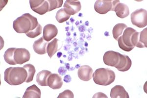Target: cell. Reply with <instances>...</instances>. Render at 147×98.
I'll use <instances>...</instances> for the list:
<instances>
[{"mask_svg":"<svg viewBox=\"0 0 147 98\" xmlns=\"http://www.w3.org/2000/svg\"><path fill=\"white\" fill-rule=\"evenodd\" d=\"M114 11L115 12L117 16L121 19L125 18L129 14V10L128 6L120 2L117 3L114 8Z\"/></svg>","mask_w":147,"mask_h":98,"instance_id":"17","label":"cell"},{"mask_svg":"<svg viewBox=\"0 0 147 98\" xmlns=\"http://www.w3.org/2000/svg\"><path fill=\"white\" fill-rule=\"evenodd\" d=\"M120 53L113 51H109L105 52L103 57V61L105 65L109 66L115 67L120 61Z\"/></svg>","mask_w":147,"mask_h":98,"instance_id":"8","label":"cell"},{"mask_svg":"<svg viewBox=\"0 0 147 98\" xmlns=\"http://www.w3.org/2000/svg\"><path fill=\"white\" fill-rule=\"evenodd\" d=\"M147 28H145L140 32H139L136 46L138 48H143L147 47Z\"/></svg>","mask_w":147,"mask_h":98,"instance_id":"20","label":"cell"},{"mask_svg":"<svg viewBox=\"0 0 147 98\" xmlns=\"http://www.w3.org/2000/svg\"><path fill=\"white\" fill-rule=\"evenodd\" d=\"M48 86L53 89H59L63 85L62 78L57 74H51L47 80Z\"/></svg>","mask_w":147,"mask_h":98,"instance_id":"12","label":"cell"},{"mask_svg":"<svg viewBox=\"0 0 147 98\" xmlns=\"http://www.w3.org/2000/svg\"><path fill=\"white\" fill-rule=\"evenodd\" d=\"M138 32L132 28H125L123 35L118 39L120 48L125 52H130L137 45Z\"/></svg>","mask_w":147,"mask_h":98,"instance_id":"3","label":"cell"},{"mask_svg":"<svg viewBox=\"0 0 147 98\" xmlns=\"http://www.w3.org/2000/svg\"><path fill=\"white\" fill-rule=\"evenodd\" d=\"M93 69L88 65H83L79 68L78 75L80 80L84 82H88L92 78Z\"/></svg>","mask_w":147,"mask_h":98,"instance_id":"13","label":"cell"},{"mask_svg":"<svg viewBox=\"0 0 147 98\" xmlns=\"http://www.w3.org/2000/svg\"><path fill=\"white\" fill-rule=\"evenodd\" d=\"M120 1L117 0H98L94 5V9L97 13L105 14L109 11H114V8Z\"/></svg>","mask_w":147,"mask_h":98,"instance_id":"5","label":"cell"},{"mask_svg":"<svg viewBox=\"0 0 147 98\" xmlns=\"http://www.w3.org/2000/svg\"><path fill=\"white\" fill-rule=\"evenodd\" d=\"M39 24L36 17L27 13L14 21L13 28L17 33L26 34L36 28Z\"/></svg>","mask_w":147,"mask_h":98,"instance_id":"1","label":"cell"},{"mask_svg":"<svg viewBox=\"0 0 147 98\" xmlns=\"http://www.w3.org/2000/svg\"><path fill=\"white\" fill-rule=\"evenodd\" d=\"M74 95L71 90H66L59 94L57 98H74Z\"/></svg>","mask_w":147,"mask_h":98,"instance_id":"28","label":"cell"},{"mask_svg":"<svg viewBox=\"0 0 147 98\" xmlns=\"http://www.w3.org/2000/svg\"><path fill=\"white\" fill-rule=\"evenodd\" d=\"M131 22L134 26L143 28L147 25V10L140 8L133 12L130 15Z\"/></svg>","mask_w":147,"mask_h":98,"instance_id":"6","label":"cell"},{"mask_svg":"<svg viewBox=\"0 0 147 98\" xmlns=\"http://www.w3.org/2000/svg\"><path fill=\"white\" fill-rule=\"evenodd\" d=\"M71 15L67 14L64 10L63 8L60 9L57 12L55 16V18L57 21L59 23H62L63 22L67 21L70 18Z\"/></svg>","mask_w":147,"mask_h":98,"instance_id":"25","label":"cell"},{"mask_svg":"<svg viewBox=\"0 0 147 98\" xmlns=\"http://www.w3.org/2000/svg\"><path fill=\"white\" fill-rule=\"evenodd\" d=\"M132 65V62L127 55L120 54V61L115 68L121 72L127 71L129 70Z\"/></svg>","mask_w":147,"mask_h":98,"instance_id":"14","label":"cell"},{"mask_svg":"<svg viewBox=\"0 0 147 98\" xmlns=\"http://www.w3.org/2000/svg\"><path fill=\"white\" fill-rule=\"evenodd\" d=\"M58 41L57 38H55L54 40L48 43L47 46V53L49 57L52 58L53 56L57 53L58 50Z\"/></svg>","mask_w":147,"mask_h":98,"instance_id":"22","label":"cell"},{"mask_svg":"<svg viewBox=\"0 0 147 98\" xmlns=\"http://www.w3.org/2000/svg\"><path fill=\"white\" fill-rule=\"evenodd\" d=\"M23 68L25 69L28 73L27 80L25 82L27 83H29L32 82L34 79V76L36 72L35 67L31 64H27L24 66Z\"/></svg>","mask_w":147,"mask_h":98,"instance_id":"24","label":"cell"},{"mask_svg":"<svg viewBox=\"0 0 147 98\" xmlns=\"http://www.w3.org/2000/svg\"><path fill=\"white\" fill-rule=\"evenodd\" d=\"M48 44V43L44 40L43 37L36 40L33 45V49L34 52L38 55L45 54L47 51L46 46H47Z\"/></svg>","mask_w":147,"mask_h":98,"instance_id":"15","label":"cell"},{"mask_svg":"<svg viewBox=\"0 0 147 98\" xmlns=\"http://www.w3.org/2000/svg\"><path fill=\"white\" fill-rule=\"evenodd\" d=\"M51 74V72L48 70H42L37 74L36 82L41 87L48 86L47 80L49 76Z\"/></svg>","mask_w":147,"mask_h":98,"instance_id":"19","label":"cell"},{"mask_svg":"<svg viewBox=\"0 0 147 98\" xmlns=\"http://www.w3.org/2000/svg\"><path fill=\"white\" fill-rule=\"evenodd\" d=\"M49 5V11H51L56 8H59L62 7L63 1V0H48Z\"/></svg>","mask_w":147,"mask_h":98,"instance_id":"26","label":"cell"},{"mask_svg":"<svg viewBox=\"0 0 147 98\" xmlns=\"http://www.w3.org/2000/svg\"><path fill=\"white\" fill-rule=\"evenodd\" d=\"M30 54L28 50L25 48H16L14 52V58L16 64L22 65L28 62Z\"/></svg>","mask_w":147,"mask_h":98,"instance_id":"9","label":"cell"},{"mask_svg":"<svg viewBox=\"0 0 147 98\" xmlns=\"http://www.w3.org/2000/svg\"><path fill=\"white\" fill-rule=\"evenodd\" d=\"M28 73L23 67H9L4 73V80L10 85H18L26 82Z\"/></svg>","mask_w":147,"mask_h":98,"instance_id":"2","label":"cell"},{"mask_svg":"<svg viewBox=\"0 0 147 98\" xmlns=\"http://www.w3.org/2000/svg\"><path fill=\"white\" fill-rule=\"evenodd\" d=\"M94 82L98 85L107 86L113 83L115 80V74L109 68L97 69L92 76Z\"/></svg>","mask_w":147,"mask_h":98,"instance_id":"4","label":"cell"},{"mask_svg":"<svg viewBox=\"0 0 147 98\" xmlns=\"http://www.w3.org/2000/svg\"><path fill=\"white\" fill-rule=\"evenodd\" d=\"M127 28V26L124 23H118L114 27L112 30V34L114 38L116 40H118L119 37L123 34V32L125 28Z\"/></svg>","mask_w":147,"mask_h":98,"instance_id":"23","label":"cell"},{"mask_svg":"<svg viewBox=\"0 0 147 98\" xmlns=\"http://www.w3.org/2000/svg\"><path fill=\"white\" fill-rule=\"evenodd\" d=\"M57 33L58 30L55 25L49 24L44 27L43 37L46 41H50L56 37Z\"/></svg>","mask_w":147,"mask_h":98,"instance_id":"11","label":"cell"},{"mask_svg":"<svg viewBox=\"0 0 147 98\" xmlns=\"http://www.w3.org/2000/svg\"><path fill=\"white\" fill-rule=\"evenodd\" d=\"M41 92L40 89L35 84L27 88L23 98H40Z\"/></svg>","mask_w":147,"mask_h":98,"instance_id":"18","label":"cell"},{"mask_svg":"<svg viewBox=\"0 0 147 98\" xmlns=\"http://www.w3.org/2000/svg\"><path fill=\"white\" fill-rule=\"evenodd\" d=\"M110 97L111 98H129V96L124 87L121 85H116L111 90Z\"/></svg>","mask_w":147,"mask_h":98,"instance_id":"16","label":"cell"},{"mask_svg":"<svg viewBox=\"0 0 147 98\" xmlns=\"http://www.w3.org/2000/svg\"><path fill=\"white\" fill-rule=\"evenodd\" d=\"M16 49L15 48H10L7 49L3 55L5 62L9 65H16L14 58V55Z\"/></svg>","mask_w":147,"mask_h":98,"instance_id":"21","label":"cell"},{"mask_svg":"<svg viewBox=\"0 0 147 98\" xmlns=\"http://www.w3.org/2000/svg\"><path fill=\"white\" fill-rule=\"evenodd\" d=\"M42 27L40 24L37 26L36 28L32 30L30 32H28L26 34L27 36L30 38H34L38 36L42 33Z\"/></svg>","mask_w":147,"mask_h":98,"instance_id":"27","label":"cell"},{"mask_svg":"<svg viewBox=\"0 0 147 98\" xmlns=\"http://www.w3.org/2000/svg\"><path fill=\"white\" fill-rule=\"evenodd\" d=\"M30 4L32 10L39 15H43L49 11V5L48 1L30 0Z\"/></svg>","mask_w":147,"mask_h":98,"instance_id":"7","label":"cell"},{"mask_svg":"<svg viewBox=\"0 0 147 98\" xmlns=\"http://www.w3.org/2000/svg\"><path fill=\"white\" fill-rule=\"evenodd\" d=\"M63 7L64 10L67 14L73 15L81 10L82 5L80 1L67 0L64 4Z\"/></svg>","mask_w":147,"mask_h":98,"instance_id":"10","label":"cell"}]
</instances>
